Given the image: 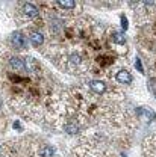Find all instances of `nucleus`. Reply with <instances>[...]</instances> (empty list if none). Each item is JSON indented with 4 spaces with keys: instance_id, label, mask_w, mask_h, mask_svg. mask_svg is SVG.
<instances>
[{
    "instance_id": "0eeeda50",
    "label": "nucleus",
    "mask_w": 156,
    "mask_h": 157,
    "mask_svg": "<svg viewBox=\"0 0 156 157\" xmlns=\"http://www.w3.org/2000/svg\"><path fill=\"white\" fill-rule=\"evenodd\" d=\"M9 63H11V67H14V68H17V70H21V68L24 67L23 59H20V58H12L9 60Z\"/></svg>"
},
{
    "instance_id": "6e6552de",
    "label": "nucleus",
    "mask_w": 156,
    "mask_h": 157,
    "mask_svg": "<svg viewBox=\"0 0 156 157\" xmlns=\"http://www.w3.org/2000/svg\"><path fill=\"white\" fill-rule=\"evenodd\" d=\"M114 41H115L117 44H124V42H126V38H124V35H123L121 32H115V33H114Z\"/></svg>"
},
{
    "instance_id": "f257e3e1",
    "label": "nucleus",
    "mask_w": 156,
    "mask_h": 157,
    "mask_svg": "<svg viewBox=\"0 0 156 157\" xmlns=\"http://www.w3.org/2000/svg\"><path fill=\"white\" fill-rule=\"evenodd\" d=\"M11 42H12V45H14V47H17V48H23V47L26 45L24 35H23L21 32H15V33H12V36H11Z\"/></svg>"
},
{
    "instance_id": "7ed1b4c3",
    "label": "nucleus",
    "mask_w": 156,
    "mask_h": 157,
    "mask_svg": "<svg viewBox=\"0 0 156 157\" xmlns=\"http://www.w3.org/2000/svg\"><path fill=\"white\" fill-rule=\"evenodd\" d=\"M23 9H24V14H26L27 17H30V18L38 17V9H37L35 5H32V3H26Z\"/></svg>"
},
{
    "instance_id": "f03ea898",
    "label": "nucleus",
    "mask_w": 156,
    "mask_h": 157,
    "mask_svg": "<svg viewBox=\"0 0 156 157\" xmlns=\"http://www.w3.org/2000/svg\"><path fill=\"white\" fill-rule=\"evenodd\" d=\"M90 88H91L94 92H97V94H103V92L106 91V85H105L103 82H100V80H93V82L90 83Z\"/></svg>"
},
{
    "instance_id": "20e7f679",
    "label": "nucleus",
    "mask_w": 156,
    "mask_h": 157,
    "mask_svg": "<svg viewBox=\"0 0 156 157\" xmlns=\"http://www.w3.org/2000/svg\"><path fill=\"white\" fill-rule=\"evenodd\" d=\"M120 83H130V80H132V76H130V73L129 71H126V70H121V71H118L117 76H115Z\"/></svg>"
},
{
    "instance_id": "9d476101",
    "label": "nucleus",
    "mask_w": 156,
    "mask_h": 157,
    "mask_svg": "<svg viewBox=\"0 0 156 157\" xmlns=\"http://www.w3.org/2000/svg\"><path fill=\"white\" fill-rule=\"evenodd\" d=\"M139 112L141 113H144V117L147 121H150V119H155V113L153 112H150V110H146V109H139Z\"/></svg>"
},
{
    "instance_id": "ddd939ff",
    "label": "nucleus",
    "mask_w": 156,
    "mask_h": 157,
    "mask_svg": "<svg viewBox=\"0 0 156 157\" xmlns=\"http://www.w3.org/2000/svg\"><path fill=\"white\" fill-rule=\"evenodd\" d=\"M121 27H123V29H127V21H126L124 17H121Z\"/></svg>"
},
{
    "instance_id": "423d86ee",
    "label": "nucleus",
    "mask_w": 156,
    "mask_h": 157,
    "mask_svg": "<svg viewBox=\"0 0 156 157\" xmlns=\"http://www.w3.org/2000/svg\"><path fill=\"white\" fill-rule=\"evenodd\" d=\"M56 5H59L61 8H64V9H71V8H74L76 6V3L73 2V0H58L56 2Z\"/></svg>"
},
{
    "instance_id": "1a4fd4ad",
    "label": "nucleus",
    "mask_w": 156,
    "mask_h": 157,
    "mask_svg": "<svg viewBox=\"0 0 156 157\" xmlns=\"http://www.w3.org/2000/svg\"><path fill=\"white\" fill-rule=\"evenodd\" d=\"M41 156L42 157H53V150L50 147H44L41 150Z\"/></svg>"
},
{
    "instance_id": "f8f14e48",
    "label": "nucleus",
    "mask_w": 156,
    "mask_h": 157,
    "mask_svg": "<svg viewBox=\"0 0 156 157\" xmlns=\"http://www.w3.org/2000/svg\"><path fill=\"white\" fill-rule=\"evenodd\" d=\"M70 62H71V63H79V62H80V58H79L78 55H71V56H70Z\"/></svg>"
},
{
    "instance_id": "9b49d317",
    "label": "nucleus",
    "mask_w": 156,
    "mask_h": 157,
    "mask_svg": "<svg viewBox=\"0 0 156 157\" xmlns=\"http://www.w3.org/2000/svg\"><path fill=\"white\" fill-rule=\"evenodd\" d=\"M68 133H71V135H76L79 132V127H76L74 124H70V125H67V128H65Z\"/></svg>"
},
{
    "instance_id": "39448f33",
    "label": "nucleus",
    "mask_w": 156,
    "mask_h": 157,
    "mask_svg": "<svg viewBox=\"0 0 156 157\" xmlns=\"http://www.w3.org/2000/svg\"><path fill=\"white\" fill-rule=\"evenodd\" d=\"M42 35L39 33V32H37V30H34L32 33H30V41L35 44V45H39V44H42Z\"/></svg>"
}]
</instances>
